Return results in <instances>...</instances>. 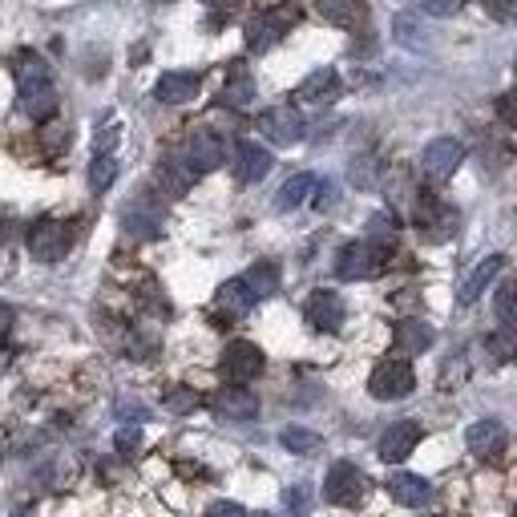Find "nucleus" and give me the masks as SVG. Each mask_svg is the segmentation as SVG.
<instances>
[{
  "label": "nucleus",
  "instance_id": "b1692460",
  "mask_svg": "<svg viewBox=\"0 0 517 517\" xmlns=\"http://www.w3.org/2000/svg\"><path fill=\"white\" fill-rule=\"evenodd\" d=\"M316 178L312 174H295V178H287L283 186H279V194H275V211H295V206H303L307 198H316Z\"/></svg>",
  "mask_w": 517,
  "mask_h": 517
},
{
  "label": "nucleus",
  "instance_id": "f3484780",
  "mask_svg": "<svg viewBox=\"0 0 517 517\" xmlns=\"http://www.w3.org/2000/svg\"><path fill=\"white\" fill-rule=\"evenodd\" d=\"M501 267H505V255H489V259H481V263L461 279V287H457V303H461V307L477 303V299L485 295V287L501 275Z\"/></svg>",
  "mask_w": 517,
  "mask_h": 517
},
{
  "label": "nucleus",
  "instance_id": "bb28decb",
  "mask_svg": "<svg viewBox=\"0 0 517 517\" xmlns=\"http://www.w3.org/2000/svg\"><path fill=\"white\" fill-rule=\"evenodd\" d=\"M243 283L251 287V295L255 299H271L275 291H279V267L275 263H255V267H247V275H243Z\"/></svg>",
  "mask_w": 517,
  "mask_h": 517
},
{
  "label": "nucleus",
  "instance_id": "8fccbe9b",
  "mask_svg": "<svg viewBox=\"0 0 517 517\" xmlns=\"http://www.w3.org/2000/svg\"><path fill=\"white\" fill-rule=\"evenodd\" d=\"M13 517H37V513H33V509H17Z\"/></svg>",
  "mask_w": 517,
  "mask_h": 517
},
{
  "label": "nucleus",
  "instance_id": "393cba45",
  "mask_svg": "<svg viewBox=\"0 0 517 517\" xmlns=\"http://www.w3.org/2000/svg\"><path fill=\"white\" fill-rule=\"evenodd\" d=\"M219 307H223L231 320H243L251 307H255V295H251V287H247L243 279H227V283L219 287Z\"/></svg>",
  "mask_w": 517,
  "mask_h": 517
},
{
  "label": "nucleus",
  "instance_id": "9d476101",
  "mask_svg": "<svg viewBox=\"0 0 517 517\" xmlns=\"http://www.w3.org/2000/svg\"><path fill=\"white\" fill-rule=\"evenodd\" d=\"M211 412L219 421H231V425H247L259 417V396L251 388H219L211 396Z\"/></svg>",
  "mask_w": 517,
  "mask_h": 517
},
{
  "label": "nucleus",
  "instance_id": "58836bf2",
  "mask_svg": "<svg viewBox=\"0 0 517 517\" xmlns=\"http://www.w3.org/2000/svg\"><path fill=\"white\" fill-rule=\"evenodd\" d=\"M376 170H380L376 158H360V162H352V182L356 186H376Z\"/></svg>",
  "mask_w": 517,
  "mask_h": 517
},
{
  "label": "nucleus",
  "instance_id": "a19ab883",
  "mask_svg": "<svg viewBox=\"0 0 517 517\" xmlns=\"http://www.w3.org/2000/svg\"><path fill=\"white\" fill-rule=\"evenodd\" d=\"M41 142H45V150H49V154H61V150L69 146V130H61V126H45V130H41Z\"/></svg>",
  "mask_w": 517,
  "mask_h": 517
},
{
  "label": "nucleus",
  "instance_id": "09e8293b",
  "mask_svg": "<svg viewBox=\"0 0 517 517\" xmlns=\"http://www.w3.org/2000/svg\"><path fill=\"white\" fill-rule=\"evenodd\" d=\"M118 417H138V421H142V417H146V408H142V404H126V400H118Z\"/></svg>",
  "mask_w": 517,
  "mask_h": 517
},
{
  "label": "nucleus",
  "instance_id": "37998d69",
  "mask_svg": "<svg viewBox=\"0 0 517 517\" xmlns=\"http://www.w3.org/2000/svg\"><path fill=\"white\" fill-rule=\"evenodd\" d=\"M368 227H372V239H376V243H392L396 219H392V215H372V223H368Z\"/></svg>",
  "mask_w": 517,
  "mask_h": 517
},
{
  "label": "nucleus",
  "instance_id": "6ab92c4d",
  "mask_svg": "<svg viewBox=\"0 0 517 517\" xmlns=\"http://www.w3.org/2000/svg\"><path fill=\"white\" fill-rule=\"evenodd\" d=\"M433 328L425 324V320H400L396 328H392V348L396 352H404V356H421V352H429L433 348Z\"/></svg>",
  "mask_w": 517,
  "mask_h": 517
},
{
  "label": "nucleus",
  "instance_id": "4468645a",
  "mask_svg": "<svg viewBox=\"0 0 517 517\" xmlns=\"http://www.w3.org/2000/svg\"><path fill=\"white\" fill-rule=\"evenodd\" d=\"M17 101H21V114L33 118V122H49L61 106V97L53 89V81H37V85H21L17 89Z\"/></svg>",
  "mask_w": 517,
  "mask_h": 517
},
{
  "label": "nucleus",
  "instance_id": "6e6552de",
  "mask_svg": "<svg viewBox=\"0 0 517 517\" xmlns=\"http://www.w3.org/2000/svg\"><path fill=\"white\" fill-rule=\"evenodd\" d=\"M457 211L449 202H441L437 194H421L417 198V227H425V235L433 239V243H445L453 231H457Z\"/></svg>",
  "mask_w": 517,
  "mask_h": 517
},
{
  "label": "nucleus",
  "instance_id": "e433bc0d",
  "mask_svg": "<svg viewBox=\"0 0 517 517\" xmlns=\"http://www.w3.org/2000/svg\"><path fill=\"white\" fill-rule=\"evenodd\" d=\"M118 138H122V134H118V122L97 126V130H93V150H97V154H110V150L118 146Z\"/></svg>",
  "mask_w": 517,
  "mask_h": 517
},
{
  "label": "nucleus",
  "instance_id": "49530a36",
  "mask_svg": "<svg viewBox=\"0 0 517 517\" xmlns=\"http://www.w3.org/2000/svg\"><path fill=\"white\" fill-rule=\"evenodd\" d=\"M312 206H316L320 215H324V211H332V206H336V186H332V182L316 186V198H312Z\"/></svg>",
  "mask_w": 517,
  "mask_h": 517
},
{
  "label": "nucleus",
  "instance_id": "aec40b11",
  "mask_svg": "<svg viewBox=\"0 0 517 517\" xmlns=\"http://www.w3.org/2000/svg\"><path fill=\"white\" fill-rule=\"evenodd\" d=\"M388 493H392L396 505H408V509H421V505L433 501V485L421 473H396L388 481Z\"/></svg>",
  "mask_w": 517,
  "mask_h": 517
},
{
  "label": "nucleus",
  "instance_id": "ea45409f",
  "mask_svg": "<svg viewBox=\"0 0 517 517\" xmlns=\"http://www.w3.org/2000/svg\"><path fill=\"white\" fill-rule=\"evenodd\" d=\"M396 37H400V45H408V49H421V45H425V37H417V25H412L408 13L396 17Z\"/></svg>",
  "mask_w": 517,
  "mask_h": 517
},
{
  "label": "nucleus",
  "instance_id": "1a4fd4ad",
  "mask_svg": "<svg viewBox=\"0 0 517 517\" xmlns=\"http://www.w3.org/2000/svg\"><path fill=\"white\" fill-rule=\"evenodd\" d=\"M186 162L198 170V174H211V170H219L223 162H227V142L215 134V130H190V138H186Z\"/></svg>",
  "mask_w": 517,
  "mask_h": 517
},
{
  "label": "nucleus",
  "instance_id": "2eb2a0df",
  "mask_svg": "<svg viewBox=\"0 0 517 517\" xmlns=\"http://www.w3.org/2000/svg\"><path fill=\"white\" fill-rule=\"evenodd\" d=\"M299 101H307V106H332V101L340 97V73L336 69H316L307 73L295 89Z\"/></svg>",
  "mask_w": 517,
  "mask_h": 517
},
{
  "label": "nucleus",
  "instance_id": "c03bdc74",
  "mask_svg": "<svg viewBox=\"0 0 517 517\" xmlns=\"http://www.w3.org/2000/svg\"><path fill=\"white\" fill-rule=\"evenodd\" d=\"M485 13H489L493 21H517V0H489Z\"/></svg>",
  "mask_w": 517,
  "mask_h": 517
},
{
  "label": "nucleus",
  "instance_id": "dca6fc26",
  "mask_svg": "<svg viewBox=\"0 0 517 517\" xmlns=\"http://www.w3.org/2000/svg\"><path fill=\"white\" fill-rule=\"evenodd\" d=\"M198 89H202V77H198V73H190V69H170V73L158 77L154 97L166 101V106H182V101H190Z\"/></svg>",
  "mask_w": 517,
  "mask_h": 517
},
{
  "label": "nucleus",
  "instance_id": "de8ad7c7",
  "mask_svg": "<svg viewBox=\"0 0 517 517\" xmlns=\"http://www.w3.org/2000/svg\"><path fill=\"white\" fill-rule=\"evenodd\" d=\"M206 517H247V509L239 501H215L211 509H206Z\"/></svg>",
  "mask_w": 517,
  "mask_h": 517
},
{
  "label": "nucleus",
  "instance_id": "f03ea898",
  "mask_svg": "<svg viewBox=\"0 0 517 517\" xmlns=\"http://www.w3.org/2000/svg\"><path fill=\"white\" fill-rule=\"evenodd\" d=\"M412 388H417V372L408 360H380L368 376V392L376 400H404Z\"/></svg>",
  "mask_w": 517,
  "mask_h": 517
},
{
  "label": "nucleus",
  "instance_id": "c85d7f7f",
  "mask_svg": "<svg viewBox=\"0 0 517 517\" xmlns=\"http://www.w3.org/2000/svg\"><path fill=\"white\" fill-rule=\"evenodd\" d=\"M255 101V81H251V73H243V69H235L231 73V81L223 85V106H235V110H247Z\"/></svg>",
  "mask_w": 517,
  "mask_h": 517
},
{
  "label": "nucleus",
  "instance_id": "ddd939ff",
  "mask_svg": "<svg viewBox=\"0 0 517 517\" xmlns=\"http://www.w3.org/2000/svg\"><path fill=\"white\" fill-rule=\"evenodd\" d=\"M291 21H295V13H259V17H251L247 21V49L251 53L275 49L283 41V33L291 29Z\"/></svg>",
  "mask_w": 517,
  "mask_h": 517
},
{
  "label": "nucleus",
  "instance_id": "412c9836",
  "mask_svg": "<svg viewBox=\"0 0 517 517\" xmlns=\"http://www.w3.org/2000/svg\"><path fill=\"white\" fill-rule=\"evenodd\" d=\"M162 206H150V198H138L130 211H126V235H134V239H158L162 235Z\"/></svg>",
  "mask_w": 517,
  "mask_h": 517
},
{
  "label": "nucleus",
  "instance_id": "72a5a7b5",
  "mask_svg": "<svg viewBox=\"0 0 517 517\" xmlns=\"http://www.w3.org/2000/svg\"><path fill=\"white\" fill-rule=\"evenodd\" d=\"M485 348H489V356H493L497 364H509V360H517V336H513L509 328L493 332V336L485 340Z\"/></svg>",
  "mask_w": 517,
  "mask_h": 517
},
{
  "label": "nucleus",
  "instance_id": "f257e3e1",
  "mask_svg": "<svg viewBox=\"0 0 517 517\" xmlns=\"http://www.w3.org/2000/svg\"><path fill=\"white\" fill-rule=\"evenodd\" d=\"M384 271H388V243L360 239V243L340 247V255H336V275L340 279H376Z\"/></svg>",
  "mask_w": 517,
  "mask_h": 517
},
{
  "label": "nucleus",
  "instance_id": "864d4df0",
  "mask_svg": "<svg viewBox=\"0 0 517 517\" xmlns=\"http://www.w3.org/2000/svg\"><path fill=\"white\" fill-rule=\"evenodd\" d=\"M513 69H517V65H513Z\"/></svg>",
  "mask_w": 517,
  "mask_h": 517
},
{
  "label": "nucleus",
  "instance_id": "20e7f679",
  "mask_svg": "<svg viewBox=\"0 0 517 517\" xmlns=\"http://www.w3.org/2000/svg\"><path fill=\"white\" fill-rule=\"evenodd\" d=\"M219 372L227 376L231 388L251 384V380L263 372V352H259V344H251V340L227 344V352H223V360H219Z\"/></svg>",
  "mask_w": 517,
  "mask_h": 517
},
{
  "label": "nucleus",
  "instance_id": "603ef678",
  "mask_svg": "<svg viewBox=\"0 0 517 517\" xmlns=\"http://www.w3.org/2000/svg\"><path fill=\"white\" fill-rule=\"evenodd\" d=\"M513 517H517V509H513Z\"/></svg>",
  "mask_w": 517,
  "mask_h": 517
},
{
  "label": "nucleus",
  "instance_id": "79ce46f5",
  "mask_svg": "<svg viewBox=\"0 0 517 517\" xmlns=\"http://www.w3.org/2000/svg\"><path fill=\"white\" fill-rule=\"evenodd\" d=\"M138 445H142V429H138V425H134V429H118V437H114V449H118L122 457H130Z\"/></svg>",
  "mask_w": 517,
  "mask_h": 517
},
{
  "label": "nucleus",
  "instance_id": "7c9ffc66",
  "mask_svg": "<svg viewBox=\"0 0 517 517\" xmlns=\"http://www.w3.org/2000/svg\"><path fill=\"white\" fill-rule=\"evenodd\" d=\"M118 182V158L114 154H93V166H89V186L101 194Z\"/></svg>",
  "mask_w": 517,
  "mask_h": 517
},
{
  "label": "nucleus",
  "instance_id": "3c124183",
  "mask_svg": "<svg viewBox=\"0 0 517 517\" xmlns=\"http://www.w3.org/2000/svg\"><path fill=\"white\" fill-rule=\"evenodd\" d=\"M255 517H275V513H255Z\"/></svg>",
  "mask_w": 517,
  "mask_h": 517
},
{
  "label": "nucleus",
  "instance_id": "0eeeda50",
  "mask_svg": "<svg viewBox=\"0 0 517 517\" xmlns=\"http://www.w3.org/2000/svg\"><path fill=\"white\" fill-rule=\"evenodd\" d=\"M364 493H368V477H364L356 465L340 461V465L328 469V477H324V497H328L332 505H356V501H364Z\"/></svg>",
  "mask_w": 517,
  "mask_h": 517
},
{
  "label": "nucleus",
  "instance_id": "f8f14e48",
  "mask_svg": "<svg viewBox=\"0 0 517 517\" xmlns=\"http://www.w3.org/2000/svg\"><path fill=\"white\" fill-rule=\"evenodd\" d=\"M303 320L312 332H340L344 324V299L336 291H312V299L303 303Z\"/></svg>",
  "mask_w": 517,
  "mask_h": 517
},
{
  "label": "nucleus",
  "instance_id": "4c0bfd02",
  "mask_svg": "<svg viewBox=\"0 0 517 517\" xmlns=\"http://www.w3.org/2000/svg\"><path fill=\"white\" fill-rule=\"evenodd\" d=\"M497 118H501V126L517 130V89H509V93L497 97Z\"/></svg>",
  "mask_w": 517,
  "mask_h": 517
},
{
  "label": "nucleus",
  "instance_id": "2f4dec72",
  "mask_svg": "<svg viewBox=\"0 0 517 517\" xmlns=\"http://www.w3.org/2000/svg\"><path fill=\"white\" fill-rule=\"evenodd\" d=\"M493 312H497V320H501L505 328L517 324V279L501 283V291L493 295Z\"/></svg>",
  "mask_w": 517,
  "mask_h": 517
},
{
  "label": "nucleus",
  "instance_id": "f704fd0d",
  "mask_svg": "<svg viewBox=\"0 0 517 517\" xmlns=\"http://www.w3.org/2000/svg\"><path fill=\"white\" fill-rule=\"evenodd\" d=\"M162 404H166V412H194V408H198V392L178 384V388H170V392H166V400H162Z\"/></svg>",
  "mask_w": 517,
  "mask_h": 517
},
{
  "label": "nucleus",
  "instance_id": "39448f33",
  "mask_svg": "<svg viewBox=\"0 0 517 517\" xmlns=\"http://www.w3.org/2000/svg\"><path fill=\"white\" fill-rule=\"evenodd\" d=\"M259 130L275 146H295V142L307 138V122H303V114L295 106H271V110H263L259 114Z\"/></svg>",
  "mask_w": 517,
  "mask_h": 517
},
{
  "label": "nucleus",
  "instance_id": "7ed1b4c3",
  "mask_svg": "<svg viewBox=\"0 0 517 517\" xmlns=\"http://www.w3.org/2000/svg\"><path fill=\"white\" fill-rule=\"evenodd\" d=\"M25 243H29V255H33L37 263H61V259L69 255L73 235H69V227L57 223V219H37V223L29 227Z\"/></svg>",
  "mask_w": 517,
  "mask_h": 517
},
{
  "label": "nucleus",
  "instance_id": "4be33fe9",
  "mask_svg": "<svg viewBox=\"0 0 517 517\" xmlns=\"http://www.w3.org/2000/svg\"><path fill=\"white\" fill-rule=\"evenodd\" d=\"M465 445L477 457H497L505 449V429L497 421H473L469 433H465Z\"/></svg>",
  "mask_w": 517,
  "mask_h": 517
},
{
  "label": "nucleus",
  "instance_id": "a18cd8bd",
  "mask_svg": "<svg viewBox=\"0 0 517 517\" xmlns=\"http://www.w3.org/2000/svg\"><path fill=\"white\" fill-rule=\"evenodd\" d=\"M461 5L457 0H421V13H429V17H453Z\"/></svg>",
  "mask_w": 517,
  "mask_h": 517
},
{
  "label": "nucleus",
  "instance_id": "a878e982",
  "mask_svg": "<svg viewBox=\"0 0 517 517\" xmlns=\"http://www.w3.org/2000/svg\"><path fill=\"white\" fill-rule=\"evenodd\" d=\"M13 77H17V89L21 85H37V81H49V65L45 57H37L33 49H21L13 57Z\"/></svg>",
  "mask_w": 517,
  "mask_h": 517
},
{
  "label": "nucleus",
  "instance_id": "c756f323",
  "mask_svg": "<svg viewBox=\"0 0 517 517\" xmlns=\"http://www.w3.org/2000/svg\"><path fill=\"white\" fill-rule=\"evenodd\" d=\"M316 13L328 21V25H356L364 17V5H356V0H320Z\"/></svg>",
  "mask_w": 517,
  "mask_h": 517
},
{
  "label": "nucleus",
  "instance_id": "c9c22d12",
  "mask_svg": "<svg viewBox=\"0 0 517 517\" xmlns=\"http://www.w3.org/2000/svg\"><path fill=\"white\" fill-rule=\"evenodd\" d=\"M69 473H73V469H69V461H65V457H57L53 465H45V469H37V477H41V481H45L49 489H61V485L69 481Z\"/></svg>",
  "mask_w": 517,
  "mask_h": 517
},
{
  "label": "nucleus",
  "instance_id": "5701e85b",
  "mask_svg": "<svg viewBox=\"0 0 517 517\" xmlns=\"http://www.w3.org/2000/svg\"><path fill=\"white\" fill-rule=\"evenodd\" d=\"M158 182H162V190L166 194H186L194 182H198V170L186 162V158H166L162 166H158Z\"/></svg>",
  "mask_w": 517,
  "mask_h": 517
},
{
  "label": "nucleus",
  "instance_id": "9b49d317",
  "mask_svg": "<svg viewBox=\"0 0 517 517\" xmlns=\"http://www.w3.org/2000/svg\"><path fill=\"white\" fill-rule=\"evenodd\" d=\"M421 437H425L421 421H392L384 429V437H380V461L384 465H400L404 457H412V449L421 445Z\"/></svg>",
  "mask_w": 517,
  "mask_h": 517
},
{
  "label": "nucleus",
  "instance_id": "473e14b6",
  "mask_svg": "<svg viewBox=\"0 0 517 517\" xmlns=\"http://www.w3.org/2000/svg\"><path fill=\"white\" fill-rule=\"evenodd\" d=\"M312 501H316V493H312V485H307V481L283 489V505H287L291 517H307V513H312Z\"/></svg>",
  "mask_w": 517,
  "mask_h": 517
},
{
  "label": "nucleus",
  "instance_id": "423d86ee",
  "mask_svg": "<svg viewBox=\"0 0 517 517\" xmlns=\"http://www.w3.org/2000/svg\"><path fill=\"white\" fill-rule=\"evenodd\" d=\"M461 162H465V146H461L457 138H437V142H429L425 154H421V174H425L429 182H449V178L461 170Z\"/></svg>",
  "mask_w": 517,
  "mask_h": 517
},
{
  "label": "nucleus",
  "instance_id": "a211bd4d",
  "mask_svg": "<svg viewBox=\"0 0 517 517\" xmlns=\"http://www.w3.org/2000/svg\"><path fill=\"white\" fill-rule=\"evenodd\" d=\"M271 166H275V158H271V150H263L259 142H239V146H235V174H239L243 182H263V178L271 174Z\"/></svg>",
  "mask_w": 517,
  "mask_h": 517
},
{
  "label": "nucleus",
  "instance_id": "cd10ccee",
  "mask_svg": "<svg viewBox=\"0 0 517 517\" xmlns=\"http://www.w3.org/2000/svg\"><path fill=\"white\" fill-rule=\"evenodd\" d=\"M279 445H283L287 453H295V457H312V453H320V449H324V437H320V433H312V429L291 425V429H283V433H279Z\"/></svg>",
  "mask_w": 517,
  "mask_h": 517
}]
</instances>
